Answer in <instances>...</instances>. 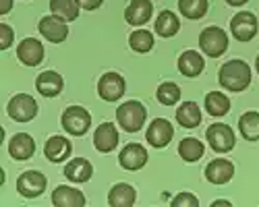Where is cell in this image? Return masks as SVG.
<instances>
[{
  "instance_id": "1",
  "label": "cell",
  "mask_w": 259,
  "mask_h": 207,
  "mask_svg": "<svg viewBox=\"0 0 259 207\" xmlns=\"http://www.w3.org/2000/svg\"><path fill=\"white\" fill-rule=\"evenodd\" d=\"M218 81H220V85L228 91H234V93L245 91L251 85V67L241 58L228 60L220 67Z\"/></svg>"
},
{
  "instance_id": "2",
  "label": "cell",
  "mask_w": 259,
  "mask_h": 207,
  "mask_svg": "<svg viewBox=\"0 0 259 207\" xmlns=\"http://www.w3.org/2000/svg\"><path fill=\"white\" fill-rule=\"evenodd\" d=\"M147 118V110L141 101L131 99V101H124L120 104V108L116 110V120L120 124V129L126 133H137L143 129Z\"/></svg>"
},
{
  "instance_id": "3",
  "label": "cell",
  "mask_w": 259,
  "mask_h": 207,
  "mask_svg": "<svg viewBox=\"0 0 259 207\" xmlns=\"http://www.w3.org/2000/svg\"><path fill=\"white\" fill-rule=\"evenodd\" d=\"M60 124H62V129L67 131L69 135L83 137L85 133L90 131V127H92V114L85 108H81V106H71V108H67L62 112Z\"/></svg>"
},
{
  "instance_id": "4",
  "label": "cell",
  "mask_w": 259,
  "mask_h": 207,
  "mask_svg": "<svg viewBox=\"0 0 259 207\" xmlns=\"http://www.w3.org/2000/svg\"><path fill=\"white\" fill-rule=\"evenodd\" d=\"M199 46H201L203 54H207L211 58H220L228 50V35H226L224 29L209 25L199 35Z\"/></svg>"
},
{
  "instance_id": "5",
  "label": "cell",
  "mask_w": 259,
  "mask_h": 207,
  "mask_svg": "<svg viewBox=\"0 0 259 207\" xmlns=\"http://www.w3.org/2000/svg\"><path fill=\"white\" fill-rule=\"evenodd\" d=\"M7 112L17 122H29V120H33L37 116V104L27 93H17V95L11 97L9 106H7Z\"/></svg>"
},
{
  "instance_id": "6",
  "label": "cell",
  "mask_w": 259,
  "mask_h": 207,
  "mask_svg": "<svg viewBox=\"0 0 259 207\" xmlns=\"http://www.w3.org/2000/svg\"><path fill=\"white\" fill-rule=\"evenodd\" d=\"M205 139L209 143V147L215 151V153H228L232 147H234V131L228 127V124H220L215 122L207 129L205 133Z\"/></svg>"
},
{
  "instance_id": "7",
  "label": "cell",
  "mask_w": 259,
  "mask_h": 207,
  "mask_svg": "<svg viewBox=\"0 0 259 207\" xmlns=\"http://www.w3.org/2000/svg\"><path fill=\"white\" fill-rule=\"evenodd\" d=\"M126 83L118 73H106L98 81V93L104 101H118L124 95Z\"/></svg>"
},
{
  "instance_id": "8",
  "label": "cell",
  "mask_w": 259,
  "mask_h": 207,
  "mask_svg": "<svg viewBox=\"0 0 259 207\" xmlns=\"http://www.w3.org/2000/svg\"><path fill=\"white\" fill-rule=\"evenodd\" d=\"M46 184H48V180H46V176L41 172L27 170V172H23L19 176L17 191H19V195H23L27 199H33V197H39L41 193L46 191Z\"/></svg>"
},
{
  "instance_id": "9",
  "label": "cell",
  "mask_w": 259,
  "mask_h": 207,
  "mask_svg": "<svg viewBox=\"0 0 259 207\" xmlns=\"http://www.w3.org/2000/svg\"><path fill=\"white\" fill-rule=\"evenodd\" d=\"M39 33L44 35L48 41H52V44H60V41L67 39L69 35V25H67V19H62L58 15H48L39 21Z\"/></svg>"
},
{
  "instance_id": "10",
  "label": "cell",
  "mask_w": 259,
  "mask_h": 207,
  "mask_svg": "<svg viewBox=\"0 0 259 207\" xmlns=\"http://www.w3.org/2000/svg\"><path fill=\"white\" fill-rule=\"evenodd\" d=\"M230 31L239 41H251L257 33V17L249 11L236 13L230 21Z\"/></svg>"
},
{
  "instance_id": "11",
  "label": "cell",
  "mask_w": 259,
  "mask_h": 207,
  "mask_svg": "<svg viewBox=\"0 0 259 207\" xmlns=\"http://www.w3.org/2000/svg\"><path fill=\"white\" fill-rule=\"evenodd\" d=\"M172 135H175V129H172L170 120H166V118H154L152 124L147 127L145 139H147V143L152 145V147L162 149V147H166V145L170 143Z\"/></svg>"
},
{
  "instance_id": "12",
  "label": "cell",
  "mask_w": 259,
  "mask_h": 207,
  "mask_svg": "<svg viewBox=\"0 0 259 207\" xmlns=\"http://www.w3.org/2000/svg\"><path fill=\"white\" fill-rule=\"evenodd\" d=\"M118 164L122 166L124 170H141L143 166L147 164V149L139 143H126L124 147L120 149V156H118Z\"/></svg>"
},
{
  "instance_id": "13",
  "label": "cell",
  "mask_w": 259,
  "mask_h": 207,
  "mask_svg": "<svg viewBox=\"0 0 259 207\" xmlns=\"http://www.w3.org/2000/svg\"><path fill=\"white\" fill-rule=\"evenodd\" d=\"M17 58L23 62L25 67H37L44 60V44L35 37H25L17 48Z\"/></svg>"
},
{
  "instance_id": "14",
  "label": "cell",
  "mask_w": 259,
  "mask_h": 207,
  "mask_svg": "<svg viewBox=\"0 0 259 207\" xmlns=\"http://www.w3.org/2000/svg\"><path fill=\"white\" fill-rule=\"evenodd\" d=\"M94 145L100 153H110L118 145V131L112 122H102L94 133Z\"/></svg>"
},
{
  "instance_id": "15",
  "label": "cell",
  "mask_w": 259,
  "mask_h": 207,
  "mask_svg": "<svg viewBox=\"0 0 259 207\" xmlns=\"http://www.w3.org/2000/svg\"><path fill=\"white\" fill-rule=\"evenodd\" d=\"M154 15L152 0H131L124 9V19L128 25H145Z\"/></svg>"
},
{
  "instance_id": "16",
  "label": "cell",
  "mask_w": 259,
  "mask_h": 207,
  "mask_svg": "<svg viewBox=\"0 0 259 207\" xmlns=\"http://www.w3.org/2000/svg\"><path fill=\"white\" fill-rule=\"evenodd\" d=\"M232 176H234V164L230 160H224V158L211 160L205 168V178L211 184H226Z\"/></svg>"
},
{
  "instance_id": "17",
  "label": "cell",
  "mask_w": 259,
  "mask_h": 207,
  "mask_svg": "<svg viewBox=\"0 0 259 207\" xmlns=\"http://www.w3.org/2000/svg\"><path fill=\"white\" fill-rule=\"evenodd\" d=\"M9 153H11L13 160L25 162V160H29L35 153V141L27 133H17L9 141Z\"/></svg>"
},
{
  "instance_id": "18",
  "label": "cell",
  "mask_w": 259,
  "mask_h": 207,
  "mask_svg": "<svg viewBox=\"0 0 259 207\" xmlns=\"http://www.w3.org/2000/svg\"><path fill=\"white\" fill-rule=\"evenodd\" d=\"M71 153H73V145H71V141H69L67 137L54 135V137H50V139L46 141V145H44V156H46L50 162H54V164L64 162Z\"/></svg>"
},
{
  "instance_id": "19",
  "label": "cell",
  "mask_w": 259,
  "mask_h": 207,
  "mask_svg": "<svg viewBox=\"0 0 259 207\" xmlns=\"http://www.w3.org/2000/svg\"><path fill=\"white\" fill-rule=\"evenodd\" d=\"M52 203L58 205V207H83L85 203H88V199H85V195L81 191L73 189V186L60 184L52 193Z\"/></svg>"
},
{
  "instance_id": "20",
  "label": "cell",
  "mask_w": 259,
  "mask_h": 207,
  "mask_svg": "<svg viewBox=\"0 0 259 207\" xmlns=\"http://www.w3.org/2000/svg\"><path fill=\"white\" fill-rule=\"evenodd\" d=\"M64 87V81L56 71H44L35 79V89L44 97H56Z\"/></svg>"
},
{
  "instance_id": "21",
  "label": "cell",
  "mask_w": 259,
  "mask_h": 207,
  "mask_svg": "<svg viewBox=\"0 0 259 207\" xmlns=\"http://www.w3.org/2000/svg\"><path fill=\"white\" fill-rule=\"evenodd\" d=\"M94 174V166L90 164V160H85V158H75L71 160L67 166H64V176H67L71 182H88Z\"/></svg>"
},
{
  "instance_id": "22",
  "label": "cell",
  "mask_w": 259,
  "mask_h": 207,
  "mask_svg": "<svg viewBox=\"0 0 259 207\" xmlns=\"http://www.w3.org/2000/svg\"><path fill=\"white\" fill-rule=\"evenodd\" d=\"M135 201H137V193L133 186L126 182L114 184L110 193H108V203H110V207H131V205H135Z\"/></svg>"
},
{
  "instance_id": "23",
  "label": "cell",
  "mask_w": 259,
  "mask_h": 207,
  "mask_svg": "<svg viewBox=\"0 0 259 207\" xmlns=\"http://www.w3.org/2000/svg\"><path fill=\"white\" fill-rule=\"evenodd\" d=\"M203 69H205V60H203V56L199 52L187 50V52L181 54V58H179V71L185 77H191V79L193 77H199Z\"/></svg>"
},
{
  "instance_id": "24",
  "label": "cell",
  "mask_w": 259,
  "mask_h": 207,
  "mask_svg": "<svg viewBox=\"0 0 259 207\" xmlns=\"http://www.w3.org/2000/svg\"><path fill=\"white\" fill-rule=\"evenodd\" d=\"M177 122L185 129H195L201 122V108L197 101H183L177 108Z\"/></svg>"
},
{
  "instance_id": "25",
  "label": "cell",
  "mask_w": 259,
  "mask_h": 207,
  "mask_svg": "<svg viewBox=\"0 0 259 207\" xmlns=\"http://www.w3.org/2000/svg\"><path fill=\"white\" fill-rule=\"evenodd\" d=\"M156 33L162 35V37H172V35H177L179 29H181V21L179 17L172 13V11H162L156 19Z\"/></svg>"
},
{
  "instance_id": "26",
  "label": "cell",
  "mask_w": 259,
  "mask_h": 207,
  "mask_svg": "<svg viewBox=\"0 0 259 207\" xmlns=\"http://www.w3.org/2000/svg\"><path fill=\"white\" fill-rule=\"evenodd\" d=\"M205 153V147L203 143L195 137H185L181 143H179V156L185 160V162H197L199 158H203Z\"/></svg>"
},
{
  "instance_id": "27",
  "label": "cell",
  "mask_w": 259,
  "mask_h": 207,
  "mask_svg": "<svg viewBox=\"0 0 259 207\" xmlns=\"http://www.w3.org/2000/svg\"><path fill=\"white\" fill-rule=\"evenodd\" d=\"M230 110V99L222 91H211L205 95V112L209 116H224Z\"/></svg>"
},
{
  "instance_id": "28",
  "label": "cell",
  "mask_w": 259,
  "mask_h": 207,
  "mask_svg": "<svg viewBox=\"0 0 259 207\" xmlns=\"http://www.w3.org/2000/svg\"><path fill=\"white\" fill-rule=\"evenodd\" d=\"M239 131L247 141H257L259 139V112H245L239 118Z\"/></svg>"
},
{
  "instance_id": "29",
  "label": "cell",
  "mask_w": 259,
  "mask_h": 207,
  "mask_svg": "<svg viewBox=\"0 0 259 207\" xmlns=\"http://www.w3.org/2000/svg\"><path fill=\"white\" fill-rule=\"evenodd\" d=\"M79 0H50V11L67 21H75L79 17Z\"/></svg>"
},
{
  "instance_id": "30",
  "label": "cell",
  "mask_w": 259,
  "mask_h": 207,
  "mask_svg": "<svg viewBox=\"0 0 259 207\" xmlns=\"http://www.w3.org/2000/svg\"><path fill=\"white\" fill-rule=\"evenodd\" d=\"M128 46L137 54H145L154 48V33L147 29H135L131 33V37H128Z\"/></svg>"
},
{
  "instance_id": "31",
  "label": "cell",
  "mask_w": 259,
  "mask_h": 207,
  "mask_svg": "<svg viewBox=\"0 0 259 207\" xmlns=\"http://www.w3.org/2000/svg\"><path fill=\"white\" fill-rule=\"evenodd\" d=\"M207 7H209L207 0H179V9H181L183 17H187L191 21H197V19L205 17Z\"/></svg>"
},
{
  "instance_id": "32",
  "label": "cell",
  "mask_w": 259,
  "mask_h": 207,
  "mask_svg": "<svg viewBox=\"0 0 259 207\" xmlns=\"http://www.w3.org/2000/svg\"><path fill=\"white\" fill-rule=\"evenodd\" d=\"M156 97H158V101L162 104V106H175V104L181 99V87L177 85V83L166 81L158 87Z\"/></svg>"
},
{
  "instance_id": "33",
  "label": "cell",
  "mask_w": 259,
  "mask_h": 207,
  "mask_svg": "<svg viewBox=\"0 0 259 207\" xmlns=\"http://www.w3.org/2000/svg\"><path fill=\"white\" fill-rule=\"evenodd\" d=\"M172 205L175 207H197L199 201H197L195 195H191V193H181V195H177L175 199H172Z\"/></svg>"
},
{
  "instance_id": "34",
  "label": "cell",
  "mask_w": 259,
  "mask_h": 207,
  "mask_svg": "<svg viewBox=\"0 0 259 207\" xmlns=\"http://www.w3.org/2000/svg\"><path fill=\"white\" fill-rule=\"evenodd\" d=\"M13 46V29L7 23H0V48L7 50Z\"/></svg>"
},
{
  "instance_id": "35",
  "label": "cell",
  "mask_w": 259,
  "mask_h": 207,
  "mask_svg": "<svg viewBox=\"0 0 259 207\" xmlns=\"http://www.w3.org/2000/svg\"><path fill=\"white\" fill-rule=\"evenodd\" d=\"M102 3H104V0H79L81 9H85V11H96V9L102 7Z\"/></svg>"
},
{
  "instance_id": "36",
  "label": "cell",
  "mask_w": 259,
  "mask_h": 207,
  "mask_svg": "<svg viewBox=\"0 0 259 207\" xmlns=\"http://www.w3.org/2000/svg\"><path fill=\"white\" fill-rule=\"evenodd\" d=\"M13 9V0H0V15H7Z\"/></svg>"
},
{
  "instance_id": "37",
  "label": "cell",
  "mask_w": 259,
  "mask_h": 207,
  "mask_svg": "<svg viewBox=\"0 0 259 207\" xmlns=\"http://www.w3.org/2000/svg\"><path fill=\"white\" fill-rule=\"evenodd\" d=\"M226 3H228L230 7H243V5L249 3V0H226Z\"/></svg>"
},
{
  "instance_id": "38",
  "label": "cell",
  "mask_w": 259,
  "mask_h": 207,
  "mask_svg": "<svg viewBox=\"0 0 259 207\" xmlns=\"http://www.w3.org/2000/svg\"><path fill=\"white\" fill-rule=\"evenodd\" d=\"M211 205H213V207H215V205H230V201H213Z\"/></svg>"
},
{
  "instance_id": "39",
  "label": "cell",
  "mask_w": 259,
  "mask_h": 207,
  "mask_svg": "<svg viewBox=\"0 0 259 207\" xmlns=\"http://www.w3.org/2000/svg\"><path fill=\"white\" fill-rule=\"evenodd\" d=\"M255 69H257V73H259V56H257V60H255Z\"/></svg>"
}]
</instances>
